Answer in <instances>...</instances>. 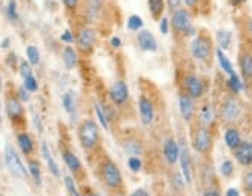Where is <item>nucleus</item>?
<instances>
[{"label":"nucleus","mask_w":252,"mask_h":196,"mask_svg":"<svg viewBox=\"0 0 252 196\" xmlns=\"http://www.w3.org/2000/svg\"><path fill=\"white\" fill-rule=\"evenodd\" d=\"M74 39H76V37H73V32H71L70 29H65V31L62 32V36H61V40L65 42V43H71Z\"/></svg>","instance_id":"09e8293b"},{"label":"nucleus","mask_w":252,"mask_h":196,"mask_svg":"<svg viewBox=\"0 0 252 196\" xmlns=\"http://www.w3.org/2000/svg\"><path fill=\"white\" fill-rule=\"evenodd\" d=\"M94 112H96V116H97V119H99V122H101V125L104 127V128H108V116H107V113H105V108H102L99 104H94Z\"/></svg>","instance_id":"c9c22d12"},{"label":"nucleus","mask_w":252,"mask_h":196,"mask_svg":"<svg viewBox=\"0 0 252 196\" xmlns=\"http://www.w3.org/2000/svg\"><path fill=\"white\" fill-rule=\"evenodd\" d=\"M2 102H0V124H2Z\"/></svg>","instance_id":"13d9d810"},{"label":"nucleus","mask_w":252,"mask_h":196,"mask_svg":"<svg viewBox=\"0 0 252 196\" xmlns=\"http://www.w3.org/2000/svg\"><path fill=\"white\" fill-rule=\"evenodd\" d=\"M212 132L209 127L196 124V127L192 132V147L196 153L200 155H207L212 148Z\"/></svg>","instance_id":"39448f33"},{"label":"nucleus","mask_w":252,"mask_h":196,"mask_svg":"<svg viewBox=\"0 0 252 196\" xmlns=\"http://www.w3.org/2000/svg\"><path fill=\"white\" fill-rule=\"evenodd\" d=\"M138 108H139V119L142 125H150L155 119V108H153V104L147 99V97L141 96L139 102H138Z\"/></svg>","instance_id":"dca6fc26"},{"label":"nucleus","mask_w":252,"mask_h":196,"mask_svg":"<svg viewBox=\"0 0 252 196\" xmlns=\"http://www.w3.org/2000/svg\"><path fill=\"white\" fill-rule=\"evenodd\" d=\"M40 150H42V158H43V161L47 162V167H48V170L51 171V175H53V176H56V178H59V176H61V170H59V167H58V164H56V161H54V158L51 156V151H50L48 144H47V142H42Z\"/></svg>","instance_id":"412c9836"},{"label":"nucleus","mask_w":252,"mask_h":196,"mask_svg":"<svg viewBox=\"0 0 252 196\" xmlns=\"http://www.w3.org/2000/svg\"><path fill=\"white\" fill-rule=\"evenodd\" d=\"M63 182H65V189H67V192H68L70 196H81L78 187H76V184H74V179L71 176H65L63 178Z\"/></svg>","instance_id":"e433bc0d"},{"label":"nucleus","mask_w":252,"mask_h":196,"mask_svg":"<svg viewBox=\"0 0 252 196\" xmlns=\"http://www.w3.org/2000/svg\"><path fill=\"white\" fill-rule=\"evenodd\" d=\"M178 105H180L181 117L186 122H192L193 114H195V99H192L189 94L183 93V94H180Z\"/></svg>","instance_id":"f3484780"},{"label":"nucleus","mask_w":252,"mask_h":196,"mask_svg":"<svg viewBox=\"0 0 252 196\" xmlns=\"http://www.w3.org/2000/svg\"><path fill=\"white\" fill-rule=\"evenodd\" d=\"M110 45H112V48L118 50V48H121L123 42H121V39H119L118 36H115V37H112V39H110Z\"/></svg>","instance_id":"8fccbe9b"},{"label":"nucleus","mask_w":252,"mask_h":196,"mask_svg":"<svg viewBox=\"0 0 252 196\" xmlns=\"http://www.w3.org/2000/svg\"><path fill=\"white\" fill-rule=\"evenodd\" d=\"M82 196H99V195L94 193L93 190H85V193H84Z\"/></svg>","instance_id":"864d4df0"},{"label":"nucleus","mask_w":252,"mask_h":196,"mask_svg":"<svg viewBox=\"0 0 252 196\" xmlns=\"http://www.w3.org/2000/svg\"><path fill=\"white\" fill-rule=\"evenodd\" d=\"M229 5L234 6V8H240V6H243L246 3V0H227Z\"/></svg>","instance_id":"3c124183"},{"label":"nucleus","mask_w":252,"mask_h":196,"mask_svg":"<svg viewBox=\"0 0 252 196\" xmlns=\"http://www.w3.org/2000/svg\"><path fill=\"white\" fill-rule=\"evenodd\" d=\"M136 193H138L139 196H149L147 192H144V190H136Z\"/></svg>","instance_id":"6e6d98bb"},{"label":"nucleus","mask_w":252,"mask_h":196,"mask_svg":"<svg viewBox=\"0 0 252 196\" xmlns=\"http://www.w3.org/2000/svg\"><path fill=\"white\" fill-rule=\"evenodd\" d=\"M200 3H201V0H200Z\"/></svg>","instance_id":"680f3d73"},{"label":"nucleus","mask_w":252,"mask_h":196,"mask_svg":"<svg viewBox=\"0 0 252 196\" xmlns=\"http://www.w3.org/2000/svg\"><path fill=\"white\" fill-rule=\"evenodd\" d=\"M6 17L11 22L17 20L19 14H17V2H16V0H9V2H8V5H6Z\"/></svg>","instance_id":"4c0bfd02"},{"label":"nucleus","mask_w":252,"mask_h":196,"mask_svg":"<svg viewBox=\"0 0 252 196\" xmlns=\"http://www.w3.org/2000/svg\"><path fill=\"white\" fill-rule=\"evenodd\" d=\"M138 47L142 51H149V53H155L158 50V43L155 36L152 34L149 29H141L138 32Z\"/></svg>","instance_id":"a211bd4d"},{"label":"nucleus","mask_w":252,"mask_h":196,"mask_svg":"<svg viewBox=\"0 0 252 196\" xmlns=\"http://www.w3.org/2000/svg\"><path fill=\"white\" fill-rule=\"evenodd\" d=\"M28 171L32 178V181L36 182V186H42V171H40V166L36 159H30L28 161Z\"/></svg>","instance_id":"c85d7f7f"},{"label":"nucleus","mask_w":252,"mask_h":196,"mask_svg":"<svg viewBox=\"0 0 252 196\" xmlns=\"http://www.w3.org/2000/svg\"><path fill=\"white\" fill-rule=\"evenodd\" d=\"M102 179L110 189H119L123 186V175L121 170L118 168V166L112 161H105L102 164Z\"/></svg>","instance_id":"1a4fd4ad"},{"label":"nucleus","mask_w":252,"mask_h":196,"mask_svg":"<svg viewBox=\"0 0 252 196\" xmlns=\"http://www.w3.org/2000/svg\"><path fill=\"white\" fill-rule=\"evenodd\" d=\"M224 144L226 147L234 151L235 148H238V145L243 142V139H242V133H240V130L237 127H232V125H229L226 128V132H224Z\"/></svg>","instance_id":"aec40b11"},{"label":"nucleus","mask_w":252,"mask_h":196,"mask_svg":"<svg viewBox=\"0 0 252 196\" xmlns=\"http://www.w3.org/2000/svg\"><path fill=\"white\" fill-rule=\"evenodd\" d=\"M79 144L85 151H92L99 144V128L92 119H84L78 128Z\"/></svg>","instance_id":"20e7f679"},{"label":"nucleus","mask_w":252,"mask_h":196,"mask_svg":"<svg viewBox=\"0 0 252 196\" xmlns=\"http://www.w3.org/2000/svg\"><path fill=\"white\" fill-rule=\"evenodd\" d=\"M19 73H20L22 79H27V78H30V76H34L32 74L31 63L28 60H19Z\"/></svg>","instance_id":"f704fd0d"},{"label":"nucleus","mask_w":252,"mask_h":196,"mask_svg":"<svg viewBox=\"0 0 252 196\" xmlns=\"http://www.w3.org/2000/svg\"><path fill=\"white\" fill-rule=\"evenodd\" d=\"M180 167H181V175L184 176L186 184L192 182V158L189 153V148L184 144L180 145Z\"/></svg>","instance_id":"ddd939ff"},{"label":"nucleus","mask_w":252,"mask_h":196,"mask_svg":"<svg viewBox=\"0 0 252 196\" xmlns=\"http://www.w3.org/2000/svg\"><path fill=\"white\" fill-rule=\"evenodd\" d=\"M131 196H139V195H138V193L135 192V193H133V195H131Z\"/></svg>","instance_id":"bf43d9fd"},{"label":"nucleus","mask_w":252,"mask_h":196,"mask_svg":"<svg viewBox=\"0 0 252 196\" xmlns=\"http://www.w3.org/2000/svg\"><path fill=\"white\" fill-rule=\"evenodd\" d=\"M238 65H240V73L243 76V82L251 84L252 82V51L242 50L238 54Z\"/></svg>","instance_id":"4468645a"},{"label":"nucleus","mask_w":252,"mask_h":196,"mask_svg":"<svg viewBox=\"0 0 252 196\" xmlns=\"http://www.w3.org/2000/svg\"><path fill=\"white\" fill-rule=\"evenodd\" d=\"M248 28H249V34H251V39H252V19H249V22H248Z\"/></svg>","instance_id":"5fc2aeb1"},{"label":"nucleus","mask_w":252,"mask_h":196,"mask_svg":"<svg viewBox=\"0 0 252 196\" xmlns=\"http://www.w3.org/2000/svg\"><path fill=\"white\" fill-rule=\"evenodd\" d=\"M149 11L153 20H159L164 16V9H166V0H147Z\"/></svg>","instance_id":"bb28decb"},{"label":"nucleus","mask_w":252,"mask_h":196,"mask_svg":"<svg viewBox=\"0 0 252 196\" xmlns=\"http://www.w3.org/2000/svg\"><path fill=\"white\" fill-rule=\"evenodd\" d=\"M183 179H184V176H183V175H180V173H173L175 186H177V189H180V190H183V189H184V182H186V181H183Z\"/></svg>","instance_id":"de8ad7c7"},{"label":"nucleus","mask_w":252,"mask_h":196,"mask_svg":"<svg viewBox=\"0 0 252 196\" xmlns=\"http://www.w3.org/2000/svg\"><path fill=\"white\" fill-rule=\"evenodd\" d=\"M186 8H188L189 11H196L200 9V0H183Z\"/></svg>","instance_id":"49530a36"},{"label":"nucleus","mask_w":252,"mask_h":196,"mask_svg":"<svg viewBox=\"0 0 252 196\" xmlns=\"http://www.w3.org/2000/svg\"><path fill=\"white\" fill-rule=\"evenodd\" d=\"M76 45H78V50L84 54H90L93 53L94 43H96V32L93 28H82L78 36H76Z\"/></svg>","instance_id":"9d476101"},{"label":"nucleus","mask_w":252,"mask_h":196,"mask_svg":"<svg viewBox=\"0 0 252 196\" xmlns=\"http://www.w3.org/2000/svg\"><path fill=\"white\" fill-rule=\"evenodd\" d=\"M3 156H5V166L9 170L11 175H13L14 178H17V179H27L28 173H27V168L24 166V162L20 161L17 151L11 145H6Z\"/></svg>","instance_id":"0eeeda50"},{"label":"nucleus","mask_w":252,"mask_h":196,"mask_svg":"<svg viewBox=\"0 0 252 196\" xmlns=\"http://www.w3.org/2000/svg\"><path fill=\"white\" fill-rule=\"evenodd\" d=\"M170 29L175 34H180L183 37H195L196 28L192 24L190 11L188 8H180L173 11L170 16Z\"/></svg>","instance_id":"f257e3e1"},{"label":"nucleus","mask_w":252,"mask_h":196,"mask_svg":"<svg viewBox=\"0 0 252 196\" xmlns=\"http://www.w3.org/2000/svg\"><path fill=\"white\" fill-rule=\"evenodd\" d=\"M242 113H243L242 102H240V99L235 94H231V93L224 97L220 107H218V116H220L221 121L227 125L235 124L240 119V116H242Z\"/></svg>","instance_id":"7ed1b4c3"},{"label":"nucleus","mask_w":252,"mask_h":196,"mask_svg":"<svg viewBox=\"0 0 252 196\" xmlns=\"http://www.w3.org/2000/svg\"><path fill=\"white\" fill-rule=\"evenodd\" d=\"M62 3L68 11H76L79 6V0H62Z\"/></svg>","instance_id":"a18cd8bd"},{"label":"nucleus","mask_w":252,"mask_h":196,"mask_svg":"<svg viewBox=\"0 0 252 196\" xmlns=\"http://www.w3.org/2000/svg\"><path fill=\"white\" fill-rule=\"evenodd\" d=\"M215 53L214 43L211 36L206 31L196 32V36L190 42V54L193 59L200 62H209L212 59V54Z\"/></svg>","instance_id":"f03ea898"},{"label":"nucleus","mask_w":252,"mask_h":196,"mask_svg":"<svg viewBox=\"0 0 252 196\" xmlns=\"http://www.w3.org/2000/svg\"><path fill=\"white\" fill-rule=\"evenodd\" d=\"M159 31H161V34H169V31H170V20L166 17V16H162L159 19Z\"/></svg>","instance_id":"79ce46f5"},{"label":"nucleus","mask_w":252,"mask_h":196,"mask_svg":"<svg viewBox=\"0 0 252 196\" xmlns=\"http://www.w3.org/2000/svg\"><path fill=\"white\" fill-rule=\"evenodd\" d=\"M62 159L73 175H79V173H82V162L70 148H62Z\"/></svg>","instance_id":"6ab92c4d"},{"label":"nucleus","mask_w":252,"mask_h":196,"mask_svg":"<svg viewBox=\"0 0 252 196\" xmlns=\"http://www.w3.org/2000/svg\"><path fill=\"white\" fill-rule=\"evenodd\" d=\"M183 88L184 93L189 94L192 99H201L207 90V84L196 74H186L183 78Z\"/></svg>","instance_id":"6e6552de"},{"label":"nucleus","mask_w":252,"mask_h":196,"mask_svg":"<svg viewBox=\"0 0 252 196\" xmlns=\"http://www.w3.org/2000/svg\"><path fill=\"white\" fill-rule=\"evenodd\" d=\"M215 40L218 43V48H221L223 51H227V50H231L232 47V31H229V29H218L215 32Z\"/></svg>","instance_id":"4be33fe9"},{"label":"nucleus","mask_w":252,"mask_h":196,"mask_svg":"<svg viewBox=\"0 0 252 196\" xmlns=\"http://www.w3.org/2000/svg\"><path fill=\"white\" fill-rule=\"evenodd\" d=\"M127 28L130 31H141L144 28V20H142L138 14H131L127 19Z\"/></svg>","instance_id":"2f4dec72"},{"label":"nucleus","mask_w":252,"mask_h":196,"mask_svg":"<svg viewBox=\"0 0 252 196\" xmlns=\"http://www.w3.org/2000/svg\"><path fill=\"white\" fill-rule=\"evenodd\" d=\"M62 60L67 70H73L78 65V53H76L71 47H65L62 51Z\"/></svg>","instance_id":"cd10ccee"},{"label":"nucleus","mask_w":252,"mask_h":196,"mask_svg":"<svg viewBox=\"0 0 252 196\" xmlns=\"http://www.w3.org/2000/svg\"><path fill=\"white\" fill-rule=\"evenodd\" d=\"M235 171V167H234V162L231 159H224L220 166V173L224 176V178H231Z\"/></svg>","instance_id":"72a5a7b5"},{"label":"nucleus","mask_w":252,"mask_h":196,"mask_svg":"<svg viewBox=\"0 0 252 196\" xmlns=\"http://www.w3.org/2000/svg\"><path fill=\"white\" fill-rule=\"evenodd\" d=\"M16 93H17V97H19V99H20L22 102H28V101H30V94H31V93L25 88L24 85L19 86V88L16 90Z\"/></svg>","instance_id":"37998d69"},{"label":"nucleus","mask_w":252,"mask_h":196,"mask_svg":"<svg viewBox=\"0 0 252 196\" xmlns=\"http://www.w3.org/2000/svg\"><path fill=\"white\" fill-rule=\"evenodd\" d=\"M62 104H63L65 112H67L74 121V117H76V102L73 99V94L71 93H65L63 97H62Z\"/></svg>","instance_id":"c756f323"},{"label":"nucleus","mask_w":252,"mask_h":196,"mask_svg":"<svg viewBox=\"0 0 252 196\" xmlns=\"http://www.w3.org/2000/svg\"><path fill=\"white\" fill-rule=\"evenodd\" d=\"M183 0H166V5L169 6V9L172 11H177V9H180V8H183Z\"/></svg>","instance_id":"c03bdc74"},{"label":"nucleus","mask_w":252,"mask_h":196,"mask_svg":"<svg viewBox=\"0 0 252 196\" xmlns=\"http://www.w3.org/2000/svg\"><path fill=\"white\" fill-rule=\"evenodd\" d=\"M24 86L30 91V93H36L39 90V84L36 81L34 76H30V78L24 79Z\"/></svg>","instance_id":"58836bf2"},{"label":"nucleus","mask_w":252,"mask_h":196,"mask_svg":"<svg viewBox=\"0 0 252 196\" xmlns=\"http://www.w3.org/2000/svg\"><path fill=\"white\" fill-rule=\"evenodd\" d=\"M234 158L240 166L243 167H252V142L251 140H243L234 151Z\"/></svg>","instance_id":"f8f14e48"},{"label":"nucleus","mask_w":252,"mask_h":196,"mask_svg":"<svg viewBox=\"0 0 252 196\" xmlns=\"http://www.w3.org/2000/svg\"><path fill=\"white\" fill-rule=\"evenodd\" d=\"M6 114L14 127H25L24 105H22V101L17 97V93H11L6 96Z\"/></svg>","instance_id":"423d86ee"},{"label":"nucleus","mask_w":252,"mask_h":196,"mask_svg":"<svg viewBox=\"0 0 252 196\" xmlns=\"http://www.w3.org/2000/svg\"><path fill=\"white\" fill-rule=\"evenodd\" d=\"M215 56H217L218 65H220V68L223 70V73H226L227 76H231V74L235 73L234 65H232V62H231V59H229V57L226 56L224 51H223L221 48H217V50H215Z\"/></svg>","instance_id":"a878e982"},{"label":"nucleus","mask_w":252,"mask_h":196,"mask_svg":"<svg viewBox=\"0 0 252 196\" xmlns=\"http://www.w3.org/2000/svg\"><path fill=\"white\" fill-rule=\"evenodd\" d=\"M2 47H3V48H6V47H9V40H8V39L2 42Z\"/></svg>","instance_id":"4d7b16f0"},{"label":"nucleus","mask_w":252,"mask_h":196,"mask_svg":"<svg viewBox=\"0 0 252 196\" xmlns=\"http://www.w3.org/2000/svg\"><path fill=\"white\" fill-rule=\"evenodd\" d=\"M17 145H19L22 153L27 155V156H30L32 151H34V142H32V138L25 132L17 133Z\"/></svg>","instance_id":"5701e85b"},{"label":"nucleus","mask_w":252,"mask_h":196,"mask_svg":"<svg viewBox=\"0 0 252 196\" xmlns=\"http://www.w3.org/2000/svg\"><path fill=\"white\" fill-rule=\"evenodd\" d=\"M226 88L227 91L231 93V94H240L243 91L245 88V82L240 79V76L237 73L231 74V76H227V81H226Z\"/></svg>","instance_id":"393cba45"},{"label":"nucleus","mask_w":252,"mask_h":196,"mask_svg":"<svg viewBox=\"0 0 252 196\" xmlns=\"http://www.w3.org/2000/svg\"><path fill=\"white\" fill-rule=\"evenodd\" d=\"M214 117H215L214 107L211 104H204L198 112V124L211 127V124L214 122Z\"/></svg>","instance_id":"b1692460"},{"label":"nucleus","mask_w":252,"mask_h":196,"mask_svg":"<svg viewBox=\"0 0 252 196\" xmlns=\"http://www.w3.org/2000/svg\"><path fill=\"white\" fill-rule=\"evenodd\" d=\"M243 187H245V192L252 195V168H249L245 176H243Z\"/></svg>","instance_id":"a19ab883"},{"label":"nucleus","mask_w":252,"mask_h":196,"mask_svg":"<svg viewBox=\"0 0 252 196\" xmlns=\"http://www.w3.org/2000/svg\"><path fill=\"white\" fill-rule=\"evenodd\" d=\"M224 196H240V192H238L237 189L231 187V189H227V190H226Z\"/></svg>","instance_id":"603ef678"},{"label":"nucleus","mask_w":252,"mask_h":196,"mask_svg":"<svg viewBox=\"0 0 252 196\" xmlns=\"http://www.w3.org/2000/svg\"><path fill=\"white\" fill-rule=\"evenodd\" d=\"M124 148L128 151L131 156H138V155L142 153V145L138 142L136 139H133V138H130V139L126 140V142H124Z\"/></svg>","instance_id":"7c9ffc66"},{"label":"nucleus","mask_w":252,"mask_h":196,"mask_svg":"<svg viewBox=\"0 0 252 196\" xmlns=\"http://www.w3.org/2000/svg\"><path fill=\"white\" fill-rule=\"evenodd\" d=\"M127 166H128V168H130L131 171L138 173V171H141V168H142V161H141L138 156H130L128 161H127Z\"/></svg>","instance_id":"ea45409f"},{"label":"nucleus","mask_w":252,"mask_h":196,"mask_svg":"<svg viewBox=\"0 0 252 196\" xmlns=\"http://www.w3.org/2000/svg\"><path fill=\"white\" fill-rule=\"evenodd\" d=\"M108 97H110V101L118 105V107H123L128 102V86L124 81H116L112 86L110 90H108Z\"/></svg>","instance_id":"9b49d317"},{"label":"nucleus","mask_w":252,"mask_h":196,"mask_svg":"<svg viewBox=\"0 0 252 196\" xmlns=\"http://www.w3.org/2000/svg\"><path fill=\"white\" fill-rule=\"evenodd\" d=\"M118 196H123V195H118Z\"/></svg>","instance_id":"052dcab7"},{"label":"nucleus","mask_w":252,"mask_h":196,"mask_svg":"<svg viewBox=\"0 0 252 196\" xmlns=\"http://www.w3.org/2000/svg\"><path fill=\"white\" fill-rule=\"evenodd\" d=\"M27 60L31 65H37L40 62V53H39L37 47H34V45L27 47Z\"/></svg>","instance_id":"473e14b6"},{"label":"nucleus","mask_w":252,"mask_h":196,"mask_svg":"<svg viewBox=\"0 0 252 196\" xmlns=\"http://www.w3.org/2000/svg\"><path fill=\"white\" fill-rule=\"evenodd\" d=\"M162 156L169 166L177 164L180 159V145L175 142L173 138H167L162 145Z\"/></svg>","instance_id":"2eb2a0df"}]
</instances>
